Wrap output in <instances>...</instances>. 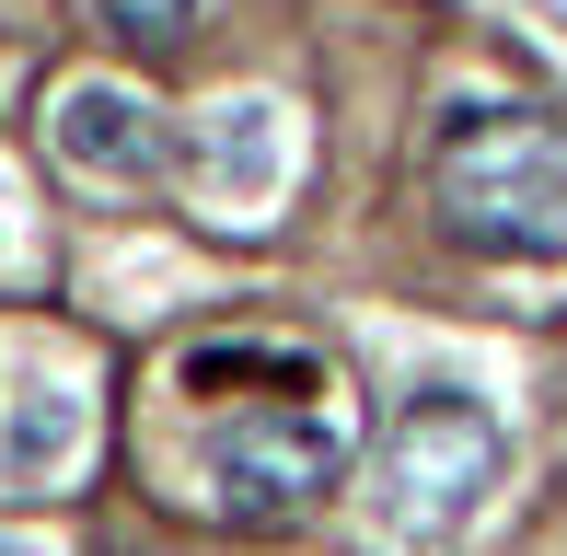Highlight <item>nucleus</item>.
I'll return each mask as SVG.
<instances>
[{
    "label": "nucleus",
    "instance_id": "f257e3e1",
    "mask_svg": "<svg viewBox=\"0 0 567 556\" xmlns=\"http://www.w3.org/2000/svg\"><path fill=\"white\" fill-rule=\"evenodd\" d=\"M429 197H441V233L463 256L498 267H556L567 256V128L533 105H475L441 128V163H429Z\"/></svg>",
    "mask_w": 567,
    "mask_h": 556
},
{
    "label": "nucleus",
    "instance_id": "f03ea898",
    "mask_svg": "<svg viewBox=\"0 0 567 556\" xmlns=\"http://www.w3.org/2000/svg\"><path fill=\"white\" fill-rule=\"evenodd\" d=\"M486 487H498V418H486L475 394L429 383V394H405V406L382 418L371 498H382V522H394L405 545H441V534H463Z\"/></svg>",
    "mask_w": 567,
    "mask_h": 556
},
{
    "label": "nucleus",
    "instance_id": "7ed1b4c3",
    "mask_svg": "<svg viewBox=\"0 0 567 556\" xmlns=\"http://www.w3.org/2000/svg\"><path fill=\"white\" fill-rule=\"evenodd\" d=\"M337 464H348V429L324 418V394H278V406H255V418H220V441H209V487H220L231 522L313 511V498L337 487Z\"/></svg>",
    "mask_w": 567,
    "mask_h": 556
},
{
    "label": "nucleus",
    "instance_id": "20e7f679",
    "mask_svg": "<svg viewBox=\"0 0 567 556\" xmlns=\"http://www.w3.org/2000/svg\"><path fill=\"white\" fill-rule=\"evenodd\" d=\"M47 151H59V174H82V186H151V174L174 163V128L140 93H116V82H70L59 116H47Z\"/></svg>",
    "mask_w": 567,
    "mask_h": 556
},
{
    "label": "nucleus",
    "instance_id": "39448f33",
    "mask_svg": "<svg viewBox=\"0 0 567 556\" xmlns=\"http://www.w3.org/2000/svg\"><path fill=\"white\" fill-rule=\"evenodd\" d=\"M105 23H116L127 47H140V59H163V47L197 23V0H105Z\"/></svg>",
    "mask_w": 567,
    "mask_h": 556
},
{
    "label": "nucleus",
    "instance_id": "423d86ee",
    "mask_svg": "<svg viewBox=\"0 0 567 556\" xmlns=\"http://www.w3.org/2000/svg\"><path fill=\"white\" fill-rule=\"evenodd\" d=\"M0 556H47V545H35V534H0Z\"/></svg>",
    "mask_w": 567,
    "mask_h": 556
}]
</instances>
